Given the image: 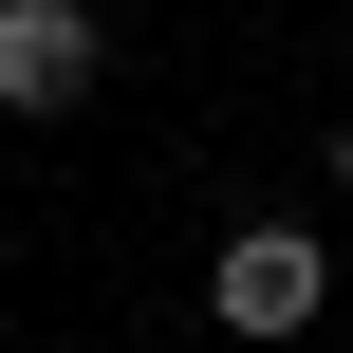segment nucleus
Segmentation results:
<instances>
[{
  "instance_id": "obj_1",
  "label": "nucleus",
  "mask_w": 353,
  "mask_h": 353,
  "mask_svg": "<svg viewBox=\"0 0 353 353\" xmlns=\"http://www.w3.org/2000/svg\"><path fill=\"white\" fill-rule=\"evenodd\" d=\"M205 316H223L242 353H279V335H316V316H353V279H335V242H316V223H279V205H261V223H223Z\"/></svg>"
},
{
  "instance_id": "obj_2",
  "label": "nucleus",
  "mask_w": 353,
  "mask_h": 353,
  "mask_svg": "<svg viewBox=\"0 0 353 353\" xmlns=\"http://www.w3.org/2000/svg\"><path fill=\"white\" fill-rule=\"evenodd\" d=\"M112 74V19L93 0H0V112H74Z\"/></svg>"
},
{
  "instance_id": "obj_3",
  "label": "nucleus",
  "mask_w": 353,
  "mask_h": 353,
  "mask_svg": "<svg viewBox=\"0 0 353 353\" xmlns=\"http://www.w3.org/2000/svg\"><path fill=\"white\" fill-rule=\"evenodd\" d=\"M316 168H335V205H353V112H335V130H316Z\"/></svg>"
}]
</instances>
